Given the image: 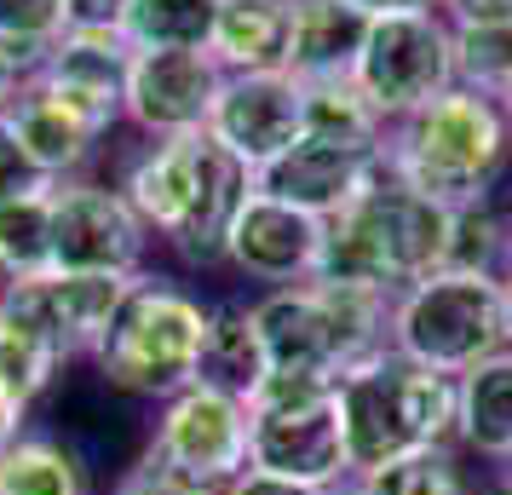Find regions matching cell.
Wrapping results in <instances>:
<instances>
[{"instance_id": "cell-37", "label": "cell", "mask_w": 512, "mask_h": 495, "mask_svg": "<svg viewBox=\"0 0 512 495\" xmlns=\"http://www.w3.org/2000/svg\"><path fill=\"white\" fill-rule=\"evenodd\" d=\"M127 0H64V29H121Z\"/></svg>"}, {"instance_id": "cell-24", "label": "cell", "mask_w": 512, "mask_h": 495, "mask_svg": "<svg viewBox=\"0 0 512 495\" xmlns=\"http://www.w3.org/2000/svg\"><path fill=\"white\" fill-rule=\"evenodd\" d=\"M219 0H127L121 12V41L133 52L167 47H208Z\"/></svg>"}, {"instance_id": "cell-32", "label": "cell", "mask_w": 512, "mask_h": 495, "mask_svg": "<svg viewBox=\"0 0 512 495\" xmlns=\"http://www.w3.org/2000/svg\"><path fill=\"white\" fill-rule=\"evenodd\" d=\"M29 190H47V179L35 173V162L24 156V144H18L12 121H6V110H0V202L29 196Z\"/></svg>"}, {"instance_id": "cell-35", "label": "cell", "mask_w": 512, "mask_h": 495, "mask_svg": "<svg viewBox=\"0 0 512 495\" xmlns=\"http://www.w3.org/2000/svg\"><path fill=\"white\" fill-rule=\"evenodd\" d=\"M438 12L455 29L472 24H512V0H438Z\"/></svg>"}, {"instance_id": "cell-27", "label": "cell", "mask_w": 512, "mask_h": 495, "mask_svg": "<svg viewBox=\"0 0 512 495\" xmlns=\"http://www.w3.org/2000/svg\"><path fill=\"white\" fill-rule=\"evenodd\" d=\"M507 219L495 202H472V208L449 213V242H443V271H466V277H507Z\"/></svg>"}, {"instance_id": "cell-34", "label": "cell", "mask_w": 512, "mask_h": 495, "mask_svg": "<svg viewBox=\"0 0 512 495\" xmlns=\"http://www.w3.org/2000/svg\"><path fill=\"white\" fill-rule=\"evenodd\" d=\"M110 495H213V490H196V484H185V478H173L167 467H156L150 455H139V461L116 478Z\"/></svg>"}, {"instance_id": "cell-39", "label": "cell", "mask_w": 512, "mask_h": 495, "mask_svg": "<svg viewBox=\"0 0 512 495\" xmlns=\"http://www.w3.org/2000/svg\"><path fill=\"white\" fill-rule=\"evenodd\" d=\"M369 18H392V12H438V0H351Z\"/></svg>"}, {"instance_id": "cell-18", "label": "cell", "mask_w": 512, "mask_h": 495, "mask_svg": "<svg viewBox=\"0 0 512 495\" xmlns=\"http://www.w3.org/2000/svg\"><path fill=\"white\" fill-rule=\"evenodd\" d=\"M248 190H254V173L208 133V144H202V173H196V196H190L185 225L167 236V254L185 265V271H202V277L208 271H225V242H231L236 208L248 202Z\"/></svg>"}, {"instance_id": "cell-11", "label": "cell", "mask_w": 512, "mask_h": 495, "mask_svg": "<svg viewBox=\"0 0 512 495\" xmlns=\"http://www.w3.org/2000/svg\"><path fill=\"white\" fill-rule=\"evenodd\" d=\"M219 87H225V70L208 47L133 52V70H127V87H121V127L139 133V139L208 133Z\"/></svg>"}, {"instance_id": "cell-13", "label": "cell", "mask_w": 512, "mask_h": 495, "mask_svg": "<svg viewBox=\"0 0 512 495\" xmlns=\"http://www.w3.org/2000/svg\"><path fill=\"white\" fill-rule=\"evenodd\" d=\"M323 225L328 219H317V213L248 190V202L236 208L231 242H225V271L248 277L259 294L265 288L311 283L317 277V254H323Z\"/></svg>"}, {"instance_id": "cell-3", "label": "cell", "mask_w": 512, "mask_h": 495, "mask_svg": "<svg viewBox=\"0 0 512 495\" xmlns=\"http://www.w3.org/2000/svg\"><path fill=\"white\" fill-rule=\"evenodd\" d=\"M208 311L196 288L162 271H139L121 294L110 329L87 357L104 392L133 403H167L202 375V346H208Z\"/></svg>"}, {"instance_id": "cell-29", "label": "cell", "mask_w": 512, "mask_h": 495, "mask_svg": "<svg viewBox=\"0 0 512 495\" xmlns=\"http://www.w3.org/2000/svg\"><path fill=\"white\" fill-rule=\"evenodd\" d=\"M64 369H70V363L52 352L41 334L24 329L18 317H6V311H0V386H12L24 403H41L52 386H58Z\"/></svg>"}, {"instance_id": "cell-45", "label": "cell", "mask_w": 512, "mask_h": 495, "mask_svg": "<svg viewBox=\"0 0 512 495\" xmlns=\"http://www.w3.org/2000/svg\"><path fill=\"white\" fill-rule=\"evenodd\" d=\"M507 467H512V461H507Z\"/></svg>"}, {"instance_id": "cell-10", "label": "cell", "mask_w": 512, "mask_h": 495, "mask_svg": "<svg viewBox=\"0 0 512 495\" xmlns=\"http://www.w3.org/2000/svg\"><path fill=\"white\" fill-rule=\"evenodd\" d=\"M127 283L133 277H110V271H41V277L0 288V311L35 329L64 363H87L110 329Z\"/></svg>"}, {"instance_id": "cell-16", "label": "cell", "mask_w": 512, "mask_h": 495, "mask_svg": "<svg viewBox=\"0 0 512 495\" xmlns=\"http://www.w3.org/2000/svg\"><path fill=\"white\" fill-rule=\"evenodd\" d=\"M127 70H133V47L121 41V29H64L47 47V64H41L35 81L121 133V87H127Z\"/></svg>"}, {"instance_id": "cell-20", "label": "cell", "mask_w": 512, "mask_h": 495, "mask_svg": "<svg viewBox=\"0 0 512 495\" xmlns=\"http://www.w3.org/2000/svg\"><path fill=\"white\" fill-rule=\"evenodd\" d=\"M288 29H294V0H219L208 52L225 75H259L288 64Z\"/></svg>"}, {"instance_id": "cell-26", "label": "cell", "mask_w": 512, "mask_h": 495, "mask_svg": "<svg viewBox=\"0 0 512 495\" xmlns=\"http://www.w3.org/2000/svg\"><path fill=\"white\" fill-rule=\"evenodd\" d=\"M357 484H363V495H472V472H466L461 444H432L363 472Z\"/></svg>"}, {"instance_id": "cell-23", "label": "cell", "mask_w": 512, "mask_h": 495, "mask_svg": "<svg viewBox=\"0 0 512 495\" xmlns=\"http://www.w3.org/2000/svg\"><path fill=\"white\" fill-rule=\"evenodd\" d=\"M0 495H87V461L52 432H24L0 455Z\"/></svg>"}, {"instance_id": "cell-1", "label": "cell", "mask_w": 512, "mask_h": 495, "mask_svg": "<svg viewBox=\"0 0 512 495\" xmlns=\"http://www.w3.org/2000/svg\"><path fill=\"white\" fill-rule=\"evenodd\" d=\"M380 156H386V173L415 185L420 196L443 208H472V202H489L512 173V121L501 98L455 81L449 93L397 116L386 127Z\"/></svg>"}, {"instance_id": "cell-41", "label": "cell", "mask_w": 512, "mask_h": 495, "mask_svg": "<svg viewBox=\"0 0 512 495\" xmlns=\"http://www.w3.org/2000/svg\"><path fill=\"white\" fill-rule=\"evenodd\" d=\"M495 208H501V219H507V254H512V202H495ZM512 271V265H507Z\"/></svg>"}, {"instance_id": "cell-4", "label": "cell", "mask_w": 512, "mask_h": 495, "mask_svg": "<svg viewBox=\"0 0 512 495\" xmlns=\"http://www.w3.org/2000/svg\"><path fill=\"white\" fill-rule=\"evenodd\" d=\"M340 421H346L351 478L386 467L409 449L455 444V375L420 369L403 352H374L340 375Z\"/></svg>"}, {"instance_id": "cell-9", "label": "cell", "mask_w": 512, "mask_h": 495, "mask_svg": "<svg viewBox=\"0 0 512 495\" xmlns=\"http://www.w3.org/2000/svg\"><path fill=\"white\" fill-rule=\"evenodd\" d=\"M144 219L133 202L104 173L58 179L52 185V271H110V277H139L150 260Z\"/></svg>"}, {"instance_id": "cell-40", "label": "cell", "mask_w": 512, "mask_h": 495, "mask_svg": "<svg viewBox=\"0 0 512 495\" xmlns=\"http://www.w3.org/2000/svg\"><path fill=\"white\" fill-rule=\"evenodd\" d=\"M323 495H363V484H357V478H346V484H334V490H323Z\"/></svg>"}, {"instance_id": "cell-19", "label": "cell", "mask_w": 512, "mask_h": 495, "mask_svg": "<svg viewBox=\"0 0 512 495\" xmlns=\"http://www.w3.org/2000/svg\"><path fill=\"white\" fill-rule=\"evenodd\" d=\"M369 35V12L351 0H294V29H288V64L300 87L317 81H346L357 70V52Z\"/></svg>"}, {"instance_id": "cell-17", "label": "cell", "mask_w": 512, "mask_h": 495, "mask_svg": "<svg viewBox=\"0 0 512 495\" xmlns=\"http://www.w3.org/2000/svg\"><path fill=\"white\" fill-rule=\"evenodd\" d=\"M202 144L208 133H179V139H139L127 150V162L116 173V190L133 202L144 219V231L167 242L185 225L190 196H196V173H202Z\"/></svg>"}, {"instance_id": "cell-14", "label": "cell", "mask_w": 512, "mask_h": 495, "mask_svg": "<svg viewBox=\"0 0 512 495\" xmlns=\"http://www.w3.org/2000/svg\"><path fill=\"white\" fill-rule=\"evenodd\" d=\"M208 133L225 144L248 173H259L271 156H282V150L305 133V87L288 70L225 75V87L213 98Z\"/></svg>"}, {"instance_id": "cell-31", "label": "cell", "mask_w": 512, "mask_h": 495, "mask_svg": "<svg viewBox=\"0 0 512 495\" xmlns=\"http://www.w3.org/2000/svg\"><path fill=\"white\" fill-rule=\"evenodd\" d=\"M64 0H0V41H58Z\"/></svg>"}, {"instance_id": "cell-44", "label": "cell", "mask_w": 512, "mask_h": 495, "mask_svg": "<svg viewBox=\"0 0 512 495\" xmlns=\"http://www.w3.org/2000/svg\"><path fill=\"white\" fill-rule=\"evenodd\" d=\"M501 110H507V121H512V87H507V93H501Z\"/></svg>"}, {"instance_id": "cell-8", "label": "cell", "mask_w": 512, "mask_h": 495, "mask_svg": "<svg viewBox=\"0 0 512 495\" xmlns=\"http://www.w3.org/2000/svg\"><path fill=\"white\" fill-rule=\"evenodd\" d=\"M144 455L173 478L219 495L248 467V403L208 386V380H190L185 392H173L162 403V421L150 432Z\"/></svg>"}, {"instance_id": "cell-12", "label": "cell", "mask_w": 512, "mask_h": 495, "mask_svg": "<svg viewBox=\"0 0 512 495\" xmlns=\"http://www.w3.org/2000/svg\"><path fill=\"white\" fill-rule=\"evenodd\" d=\"M380 173H386L380 144H346V139L300 133L282 156H271V162L254 173V190L259 196H277L288 208L317 213V219H334V213H346Z\"/></svg>"}, {"instance_id": "cell-6", "label": "cell", "mask_w": 512, "mask_h": 495, "mask_svg": "<svg viewBox=\"0 0 512 495\" xmlns=\"http://www.w3.org/2000/svg\"><path fill=\"white\" fill-rule=\"evenodd\" d=\"M340 380L265 375L248 403V467L334 490L351 478L346 421H340Z\"/></svg>"}, {"instance_id": "cell-22", "label": "cell", "mask_w": 512, "mask_h": 495, "mask_svg": "<svg viewBox=\"0 0 512 495\" xmlns=\"http://www.w3.org/2000/svg\"><path fill=\"white\" fill-rule=\"evenodd\" d=\"M265 375H271V363H265V340H259V323H254V300H213L208 346H202V375L196 380H208L219 392L254 403Z\"/></svg>"}, {"instance_id": "cell-28", "label": "cell", "mask_w": 512, "mask_h": 495, "mask_svg": "<svg viewBox=\"0 0 512 495\" xmlns=\"http://www.w3.org/2000/svg\"><path fill=\"white\" fill-rule=\"evenodd\" d=\"M305 133L346 144H386V116L374 110L357 81H317L305 87Z\"/></svg>"}, {"instance_id": "cell-42", "label": "cell", "mask_w": 512, "mask_h": 495, "mask_svg": "<svg viewBox=\"0 0 512 495\" xmlns=\"http://www.w3.org/2000/svg\"><path fill=\"white\" fill-rule=\"evenodd\" d=\"M484 495H512V478H501V484H489Z\"/></svg>"}, {"instance_id": "cell-21", "label": "cell", "mask_w": 512, "mask_h": 495, "mask_svg": "<svg viewBox=\"0 0 512 495\" xmlns=\"http://www.w3.org/2000/svg\"><path fill=\"white\" fill-rule=\"evenodd\" d=\"M455 444L484 461H512V352L455 375Z\"/></svg>"}, {"instance_id": "cell-25", "label": "cell", "mask_w": 512, "mask_h": 495, "mask_svg": "<svg viewBox=\"0 0 512 495\" xmlns=\"http://www.w3.org/2000/svg\"><path fill=\"white\" fill-rule=\"evenodd\" d=\"M52 271V185L0 202V288Z\"/></svg>"}, {"instance_id": "cell-7", "label": "cell", "mask_w": 512, "mask_h": 495, "mask_svg": "<svg viewBox=\"0 0 512 495\" xmlns=\"http://www.w3.org/2000/svg\"><path fill=\"white\" fill-rule=\"evenodd\" d=\"M351 81L363 87V98L392 127L397 116H409L426 98H438L455 87V24L443 12L369 18V35H363V52H357Z\"/></svg>"}, {"instance_id": "cell-43", "label": "cell", "mask_w": 512, "mask_h": 495, "mask_svg": "<svg viewBox=\"0 0 512 495\" xmlns=\"http://www.w3.org/2000/svg\"><path fill=\"white\" fill-rule=\"evenodd\" d=\"M507 329H512V271H507Z\"/></svg>"}, {"instance_id": "cell-38", "label": "cell", "mask_w": 512, "mask_h": 495, "mask_svg": "<svg viewBox=\"0 0 512 495\" xmlns=\"http://www.w3.org/2000/svg\"><path fill=\"white\" fill-rule=\"evenodd\" d=\"M29 409H35V403H24L12 386H0V455L29 432Z\"/></svg>"}, {"instance_id": "cell-33", "label": "cell", "mask_w": 512, "mask_h": 495, "mask_svg": "<svg viewBox=\"0 0 512 495\" xmlns=\"http://www.w3.org/2000/svg\"><path fill=\"white\" fill-rule=\"evenodd\" d=\"M47 47H52V41H0V110L12 104V93H18L24 81L41 75Z\"/></svg>"}, {"instance_id": "cell-2", "label": "cell", "mask_w": 512, "mask_h": 495, "mask_svg": "<svg viewBox=\"0 0 512 495\" xmlns=\"http://www.w3.org/2000/svg\"><path fill=\"white\" fill-rule=\"evenodd\" d=\"M449 213L443 202L420 196L397 173H380L346 213L323 225V254L311 283H346L374 294H403L420 277L443 271V242H449Z\"/></svg>"}, {"instance_id": "cell-30", "label": "cell", "mask_w": 512, "mask_h": 495, "mask_svg": "<svg viewBox=\"0 0 512 495\" xmlns=\"http://www.w3.org/2000/svg\"><path fill=\"white\" fill-rule=\"evenodd\" d=\"M455 81L489 98L507 93L512 87V24L455 29Z\"/></svg>"}, {"instance_id": "cell-36", "label": "cell", "mask_w": 512, "mask_h": 495, "mask_svg": "<svg viewBox=\"0 0 512 495\" xmlns=\"http://www.w3.org/2000/svg\"><path fill=\"white\" fill-rule=\"evenodd\" d=\"M219 495H323V490H311V484H294V478H277V472L242 467Z\"/></svg>"}, {"instance_id": "cell-5", "label": "cell", "mask_w": 512, "mask_h": 495, "mask_svg": "<svg viewBox=\"0 0 512 495\" xmlns=\"http://www.w3.org/2000/svg\"><path fill=\"white\" fill-rule=\"evenodd\" d=\"M392 352L420 369L466 375L489 357L512 352L507 329V277L432 271L392 300Z\"/></svg>"}, {"instance_id": "cell-15", "label": "cell", "mask_w": 512, "mask_h": 495, "mask_svg": "<svg viewBox=\"0 0 512 495\" xmlns=\"http://www.w3.org/2000/svg\"><path fill=\"white\" fill-rule=\"evenodd\" d=\"M6 121L24 144V156L35 162V173L58 185V179H81V173H98L104 150L116 139V127L93 121L87 110H75L70 98H58L41 81H24L12 104H6Z\"/></svg>"}]
</instances>
